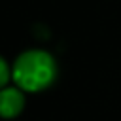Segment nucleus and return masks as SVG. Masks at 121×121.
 <instances>
[{
    "mask_svg": "<svg viewBox=\"0 0 121 121\" xmlns=\"http://www.w3.org/2000/svg\"><path fill=\"white\" fill-rule=\"evenodd\" d=\"M11 79V66L8 64V60L0 55V89L8 87V81Z\"/></svg>",
    "mask_w": 121,
    "mask_h": 121,
    "instance_id": "3",
    "label": "nucleus"
},
{
    "mask_svg": "<svg viewBox=\"0 0 121 121\" xmlns=\"http://www.w3.org/2000/svg\"><path fill=\"white\" fill-rule=\"evenodd\" d=\"M25 91L15 87H4L0 89V117L4 119H15L25 110Z\"/></svg>",
    "mask_w": 121,
    "mask_h": 121,
    "instance_id": "2",
    "label": "nucleus"
},
{
    "mask_svg": "<svg viewBox=\"0 0 121 121\" xmlns=\"http://www.w3.org/2000/svg\"><path fill=\"white\" fill-rule=\"evenodd\" d=\"M57 72L59 68L51 53L43 49H26L15 59L11 79L25 93H40L55 83Z\"/></svg>",
    "mask_w": 121,
    "mask_h": 121,
    "instance_id": "1",
    "label": "nucleus"
}]
</instances>
